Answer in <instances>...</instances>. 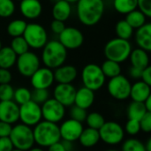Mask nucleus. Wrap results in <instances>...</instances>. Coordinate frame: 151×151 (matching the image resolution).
Segmentation results:
<instances>
[{
	"label": "nucleus",
	"mask_w": 151,
	"mask_h": 151,
	"mask_svg": "<svg viewBox=\"0 0 151 151\" xmlns=\"http://www.w3.org/2000/svg\"><path fill=\"white\" fill-rule=\"evenodd\" d=\"M85 121L88 125V127L93 128L96 130H99L102 127V126L104 124L105 119L101 113L94 111V112H90L87 115Z\"/></svg>",
	"instance_id": "473e14b6"
},
{
	"label": "nucleus",
	"mask_w": 151,
	"mask_h": 151,
	"mask_svg": "<svg viewBox=\"0 0 151 151\" xmlns=\"http://www.w3.org/2000/svg\"><path fill=\"white\" fill-rule=\"evenodd\" d=\"M78 141L80 142L81 146L85 148H92L96 146L100 141L99 132L98 130L89 128V127L84 128Z\"/></svg>",
	"instance_id": "5701e85b"
},
{
	"label": "nucleus",
	"mask_w": 151,
	"mask_h": 151,
	"mask_svg": "<svg viewBox=\"0 0 151 151\" xmlns=\"http://www.w3.org/2000/svg\"><path fill=\"white\" fill-rule=\"evenodd\" d=\"M33 134L35 143L42 148H48L61 140L59 126L45 120L40 121L35 126Z\"/></svg>",
	"instance_id": "f03ea898"
},
{
	"label": "nucleus",
	"mask_w": 151,
	"mask_h": 151,
	"mask_svg": "<svg viewBox=\"0 0 151 151\" xmlns=\"http://www.w3.org/2000/svg\"><path fill=\"white\" fill-rule=\"evenodd\" d=\"M105 76L104 75L101 67L96 64L86 65L81 72V80L83 87L92 90H99L105 83Z\"/></svg>",
	"instance_id": "423d86ee"
},
{
	"label": "nucleus",
	"mask_w": 151,
	"mask_h": 151,
	"mask_svg": "<svg viewBox=\"0 0 151 151\" xmlns=\"http://www.w3.org/2000/svg\"><path fill=\"white\" fill-rule=\"evenodd\" d=\"M12 151H22V150H16V149H14V150H12Z\"/></svg>",
	"instance_id": "052dcab7"
},
{
	"label": "nucleus",
	"mask_w": 151,
	"mask_h": 151,
	"mask_svg": "<svg viewBox=\"0 0 151 151\" xmlns=\"http://www.w3.org/2000/svg\"><path fill=\"white\" fill-rule=\"evenodd\" d=\"M106 151H119V150H106Z\"/></svg>",
	"instance_id": "13d9d810"
},
{
	"label": "nucleus",
	"mask_w": 151,
	"mask_h": 151,
	"mask_svg": "<svg viewBox=\"0 0 151 151\" xmlns=\"http://www.w3.org/2000/svg\"><path fill=\"white\" fill-rule=\"evenodd\" d=\"M104 12V4L102 0H79L77 2V15L79 20L85 26L97 24Z\"/></svg>",
	"instance_id": "f257e3e1"
},
{
	"label": "nucleus",
	"mask_w": 151,
	"mask_h": 151,
	"mask_svg": "<svg viewBox=\"0 0 151 151\" xmlns=\"http://www.w3.org/2000/svg\"><path fill=\"white\" fill-rule=\"evenodd\" d=\"M12 75L9 69L0 68V84H10Z\"/></svg>",
	"instance_id": "c03bdc74"
},
{
	"label": "nucleus",
	"mask_w": 151,
	"mask_h": 151,
	"mask_svg": "<svg viewBox=\"0 0 151 151\" xmlns=\"http://www.w3.org/2000/svg\"><path fill=\"white\" fill-rule=\"evenodd\" d=\"M121 151H146L144 143L138 139L130 138L126 140L123 144Z\"/></svg>",
	"instance_id": "c9c22d12"
},
{
	"label": "nucleus",
	"mask_w": 151,
	"mask_h": 151,
	"mask_svg": "<svg viewBox=\"0 0 151 151\" xmlns=\"http://www.w3.org/2000/svg\"><path fill=\"white\" fill-rule=\"evenodd\" d=\"M12 150L14 148L9 137L0 138V151H12Z\"/></svg>",
	"instance_id": "49530a36"
},
{
	"label": "nucleus",
	"mask_w": 151,
	"mask_h": 151,
	"mask_svg": "<svg viewBox=\"0 0 151 151\" xmlns=\"http://www.w3.org/2000/svg\"><path fill=\"white\" fill-rule=\"evenodd\" d=\"M12 126L11 124L0 121V138L2 137H9Z\"/></svg>",
	"instance_id": "de8ad7c7"
},
{
	"label": "nucleus",
	"mask_w": 151,
	"mask_h": 151,
	"mask_svg": "<svg viewBox=\"0 0 151 151\" xmlns=\"http://www.w3.org/2000/svg\"><path fill=\"white\" fill-rule=\"evenodd\" d=\"M137 6L147 18L151 17V0H137Z\"/></svg>",
	"instance_id": "79ce46f5"
},
{
	"label": "nucleus",
	"mask_w": 151,
	"mask_h": 151,
	"mask_svg": "<svg viewBox=\"0 0 151 151\" xmlns=\"http://www.w3.org/2000/svg\"><path fill=\"white\" fill-rule=\"evenodd\" d=\"M73 151H75V150H73Z\"/></svg>",
	"instance_id": "0e129e2a"
},
{
	"label": "nucleus",
	"mask_w": 151,
	"mask_h": 151,
	"mask_svg": "<svg viewBox=\"0 0 151 151\" xmlns=\"http://www.w3.org/2000/svg\"><path fill=\"white\" fill-rule=\"evenodd\" d=\"M143 104L147 110V111L151 112V96H150L144 102H143Z\"/></svg>",
	"instance_id": "864d4df0"
},
{
	"label": "nucleus",
	"mask_w": 151,
	"mask_h": 151,
	"mask_svg": "<svg viewBox=\"0 0 151 151\" xmlns=\"http://www.w3.org/2000/svg\"><path fill=\"white\" fill-rule=\"evenodd\" d=\"M140 127L141 131L144 133L151 132V112H147L141 119H140Z\"/></svg>",
	"instance_id": "37998d69"
},
{
	"label": "nucleus",
	"mask_w": 151,
	"mask_h": 151,
	"mask_svg": "<svg viewBox=\"0 0 151 151\" xmlns=\"http://www.w3.org/2000/svg\"><path fill=\"white\" fill-rule=\"evenodd\" d=\"M147 17L139 10H134L127 14L126 21L133 27V28H139L146 23Z\"/></svg>",
	"instance_id": "c85d7f7f"
},
{
	"label": "nucleus",
	"mask_w": 151,
	"mask_h": 151,
	"mask_svg": "<svg viewBox=\"0 0 151 151\" xmlns=\"http://www.w3.org/2000/svg\"><path fill=\"white\" fill-rule=\"evenodd\" d=\"M63 147L65 148V151H73V142H69V141H65V140H60Z\"/></svg>",
	"instance_id": "603ef678"
},
{
	"label": "nucleus",
	"mask_w": 151,
	"mask_h": 151,
	"mask_svg": "<svg viewBox=\"0 0 151 151\" xmlns=\"http://www.w3.org/2000/svg\"><path fill=\"white\" fill-rule=\"evenodd\" d=\"M50 28L51 30L57 34V35H60L63 30L65 28V23L63 21H60V20H57V19H54L51 23H50Z\"/></svg>",
	"instance_id": "a18cd8bd"
},
{
	"label": "nucleus",
	"mask_w": 151,
	"mask_h": 151,
	"mask_svg": "<svg viewBox=\"0 0 151 151\" xmlns=\"http://www.w3.org/2000/svg\"><path fill=\"white\" fill-rule=\"evenodd\" d=\"M124 131L132 136L138 134L141 132L140 122L138 120H135V119H128L127 122L126 123Z\"/></svg>",
	"instance_id": "a19ab883"
},
{
	"label": "nucleus",
	"mask_w": 151,
	"mask_h": 151,
	"mask_svg": "<svg viewBox=\"0 0 151 151\" xmlns=\"http://www.w3.org/2000/svg\"><path fill=\"white\" fill-rule=\"evenodd\" d=\"M42 119L41 105L33 101H29L22 105H19V120H20L22 124L32 127L42 121Z\"/></svg>",
	"instance_id": "9d476101"
},
{
	"label": "nucleus",
	"mask_w": 151,
	"mask_h": 151,
	"mask_svg": "<svg viewBox=\"0 0 151 151\" xmlns=\"http://www.w3.org/2000/svg\"><path fill=\"white\" fill-rule=\"evenodd\" d=\"M144 147L146 151H151V139H149L147 141V142L144 144Z\"/></svg>",
	"instance_id": "5fc2aeb1"
},
{
	"label": "nucleus",
	"mask_w": 151,
	"mask_h": 151,
	"mask_svg": "<svg viewBox=\"0 0 151 151\" xmlns=\"http://www.w3.org/2000/svg\"><path fill=\"white\" fill-rule=\"evenodd\" d=\"M72 12V8L70 3L65 0H58L57 1L52 8V16L54 19L65 21L66 20Z\"/></svg>",
	"instance_id": "b1692460"
},
{
	"label": "nucleus",
	"mask_w": 151,
	"mask_h": 151,
	"mask_svg": "<svg viewBox=\"0 0 151 151\" xmlns=\"http://www.w3.org/2000/svg\"><path fill=\"white\" fill-rule=\"evenodd\" d=\"M27 151H44L42 148H40V147H33V148H31L30 150H28Z\"/></svg>",
	"instance_id": "6e6d98bb"
},
{
	"label": "nucleus",
	"mask_w": 151,
	"mask_h": 151,
	"mask_svg": "<svg viewBox=\"0 0 151 151\" xmlns=\"http://www.w3.org/2000/svg\"><path fill=\"white\" fill-rule=\"evenodd\" d=\"M65 1L71 4V3H77V2H78L79 0H65Z\"/></svg>",
	"instance_id": "4d7b16f0"
},
{
	"label": "nucleus",
	"mask_w": 151,
	"mask_h": 151,
	"mask_svg": "<svg viewBox=\"0 0 151 151\" xmlns=\"http://www.w3.org/2000/svg\"><path fill=\"white\" fill-rule=\"evenodd\" d=\"M19 11L25 18L35 19L41 15L42 6L39 0H21Z\"/></svg>",
	"instance_id": "6ab92c4d"
},
{
	"label": "nucleus",
	"mask_w": 151,
	"mask_h": 151,
	"mask_svg": "<svg viewBox=\"0 0 151 151\" xmlns=\"http://www.w3.org/2000/svg\"><path fill=\"white\" fill-rule=\"evenodd\" d=\"M69 114H70V119L76 120L78 122H81V123H82L86 120V118L88 115L87 110L82 109L79 106L74 105V104L71 106Z\"/></svg>",
	"instance_id": "58836bf2"
},
{
	"label": "nucleus",
	"mask_w": 151,
	"mask_h": 151,
	"mask_svg": "<svg viewBox=\"0 0 151 151\" xmlns=\"http://www.w3.org/2000/svg\"><path fill=\"white\" fill-rule=\"evenodd\" d=\"M115 31H116V34L119 38H121L124 40H128L133 35L134 28L125 19H122V20H119L116 24Z\"/></svg>",
	"instance_id": "2f4dec72"
},
{
	"label": "nucleus",
	"mask_w": 151,
	"mask_h": 151,
	"mask_svg": "<svg viewBox=\"0 0 151 151\" xmlns=\"http://www.w3.org/2000/svg\"><path fill=\"white\" fill-rule=\"evenodd\" d=\"M2 47H3V46H2V42H1V41H0V50L2 49Z\"/></svg>",
	"instance_id": "bf43d9fd"
},
{
	"label": "nucleus",
	"mask_w": 151,
	"mask_h": 151,
	"mask_svg": "<svg viewBox=\"0 0 151 151\" xmlns=\"http://www.w3.org/2000/svg\"><path fill=\"white\" fill-rule=\"evenodd\" d=\"M50 98V93L48 89H34L31 92V101L42 105Z\"/></svg>",
	"instance_id": "4c0bfd02"
},
{
	"label": "nucleus",
	"mask_w": 151,
	"mask_h": 151,
	"mask_svg": "<svg viewBox=\"0 0 151 151\" xmlns=\"http://www.w3.org/2000/svg\"><path fill=\"white\" fill-rule=\"evenodd\" d=\"M10 47L12 48V50L15 52L17 56L26 53L27 51H28V49H29V46L27 43L26 40L23 38V36L14 37L12 40Z\"/></svg>",
	"instance_id": "f704fd0d"
},
{
	"label": "nucleus",
	"mask_w": 151,
	"mask_h": 151,
	"mask_svg": "<svg viewBox=\"0 0 151 151\" xmlns=\"http://www.w3.org/2000/svg\"><path fill=\"white\" fill-rule=\"evenodd\" d=\"M17 55L11 47H2L0 50V68L10 69L16 64Z\"/></svg>",
	"instance_id": "a878e982"
},
{
	"label": "nucleus",
	"mask_w": 151,
	"mask_h": 151,
	"mask_svg": "<svg viewBox=\"0 0 151 151\" xmlns=\"http://www.w3.org/2000/svg\"><path fill=\"white\" fill-rule=\"evenodd\" d=\"M98 132L100 140L111 146L121 143L125 137L124 128L119 123L115 121H105Z\"/></svg>",
	"instance_id": "0eeeda50"
},
{
	"label": "nucleus",
	"mask_w": 151,
	"mask_h": 151,
	"mask_svg": "<svg viewBox=\"0 0 151 151\" xmlns=\"http://www.w3.org/2000/svg\"><path fill=\"white\" fill-rule=\"evenodd\" d=\"M142 73V69H139V68H136L134 66H132L129 69V75L131 76V78H133L134 80H141Z\"/></svg>",
	"instance_id": "8fccbe9b"
},
{
	"label": "nucleus",
	"mask_w": 151,
	"mask_h": 151,
	"mask_svg": "<svg viewBox=\"0 0 151 151\" xmlns=\"http://www.w3.org/2000/svg\"><path fill=\"white\" fill-rule=\"evenodd\" d=\"M102 1H110V0H102Z\"/></svg>",
	"instance_id": "680f3d73"
},
{
	"label": "nucleus",
	"mask_w": 151,
	"mask_h": 151,
	"mask_svg": "<svg viewBox=\"0 0 151 151\" xmlns=\"http://www.w3.org/2000/svg\"><path fill=\"white\" fill-rule=\"evenodd\" d=\"M76 88L73 84H58L53 90V98L65 107H71L74 104Z\"/></svg>",
	"instance_id": "dca6fc26"
},
{
	"label": "nucleus",
	"mask_w": 151,
	"mask_h": 151,
	"mask_svg": "<svg viewBox=\"0 0 151 151\" xmlns=\"http://www.w3.org/2000/svg\"><path fill=\"white\" fill-rule=\"evenodd\" d=\"M16 65L20 75L30 78L40 68V59L35 53L27 51L17 57Z\"/></svg>",
	"instance_id": "9b49d317"
},
{
	"label": "nucleus",
	"mask_w": 151,
	"mask_h": 151,
	"mask_svg": "<svg viewBox=\"0 0 151 151\" xmlns=\"http://www.w3.org/2000/svg\"><path fill=\"white\" fill-rule=\"evenodd\" d=\"M54 80L59 84H72L77 78L78 71L75 66L71 65H63L53 72Z\"/></svg>",
	"instance_id": "a211bd4d"
},
{
	"label": "nucleus",
	"mask_w": 151,
	"mask_h": 151,
	"mask_svg": "<svg viewBox=\"0 0 151 151\" xmlns=\"http://www.w3.org/2000/svg\"><path fill=\"white\" fill-rule=\"evenodd\" d=\"M30 79L34 89H49L55 81L53 71L48 67H40Z\"/></svg>",
	"instance_id": "2eb2a0df"
},
{
	"label": "nucleus",
	"mask_w": 151,
	"mask_h": 151,
	"mask_svg": "<svg viewBox=\"0 0 151 151\" xmlns=\"http://www.w3.org/2000/svg\"><path fill=\"white\" fill-rule=\"evenodd\" d=\"M135 42L140 49L149 52L151 50V24L145 23L137 28L135 33Z\"/></svg>",
	"instance_id": "aec40b11"
},
{
	"label": "nucleus",
	"mask_w": 151,
	"mask_h": 151,
	"mask_svg": "<svg viewBox=\"0 0 151 151\" xmlns=\"http://www.w3.org/2000/svg\"><path fill=\"white\" fill-rule=\"evenodd\" d=\"M67 58V50L56 40L47 42L42 48V61L45 67L56 69L64 65Z\"/></svg>",
	"instance_id": "7ed1b4c3"
},
{
	"label": "nucleus",
	"mask_w": 151,
	"mask_h": 151,
	"mask_svg": "<svg viewBox=\"0 0 151 151\" xmlns=\"http://www.w3.org/2000/svg\"><path fill=\"white\" fill-rule=\"evenodd\" d=\"M129 58L132 66L134 67L143 70L150 65V58L148 52L140 48L132 50Z\"/></svg>",
	"instance_id": "393cba45"
},
{
	"label": "nucleus",
	"mask_w": 151,
	"mask_h": 151,
	"mask_svg": "<svg viewBox=\"0 0 151 151\" xmlns=\"http://www.w3.org/2000/svg\"><path fill=\"white\" fill-rule=\"evenodd\" d=\"M15 12V4L12 0H0V17L8 18Z\"/></svg>",
	"instance_id": "e433bc0d"
},
{
	"label": "nucleus",
	"mask_w": 151,
	"mask_h": 151,
	"mask_svg": "<svg viewBox=\"0 0 151 151\" xmlns=\"http://www.w3.org/2000/svg\"><path fill=\"white\" fill-rule=\"evenodd\" d=\"M19 106L13 101H0V121L14 124L19 120Z\"/></svg>",
	"instance_id": "f3484780"
},
{
	"label": "nucleus",
	"mask_w": 151,
	"mask_h": 151,
	"mask_svg": "<svg viewBox=\"0 0 151 151\" xmlns=\"http://www.w3.org/2000/svg\"><path fill=\"white\" fill-rule=\"evenodd\" d=\"M113 6L118 12L127 14L137 8V0H113Z\"/></svg>",
	"instance_id": "7c9ffc66"
},
{
	"label": "nucleus",
	"mask_w": 151,
	"mask_h": 151,
	"mask_svg": "<svg viewBox=\"0 0 151 151\" xmlns=\"http://www.w3.org/2000/svg\"><path fill=\"white\" fill-rule=\"evenodd\" d=\"M9 138L16 150L27 151L34 147L35 140L33 129L22 123L12 127Z\"/></svg>",
	"instance_id": "39448f33"
},
{
	"label": "nucleus",
	"mask_w": 151,
	"mask_h": 151,
	"mask_svg": "<svg viewBox=\"0 0 151 151\" xmlns=\"http://www.w3.org/2000/svg\"><path fill=\"white\" fill-rule=\"evenodd\" d=\"M95 102V92L82 87L76 89V94L74 97V105L79 106L82 109H88L92 106Z\"/></svg>",
	"instance_id": "412c9836"
},
{
	"label": "nucleus",
	"mask_w": 151,
	"mask_h": 151,
	"mask_svg": "<svg viewBox=\"0 0 151 151\" xmlns=\"http://www.w3.org/2000/svg\"><path fill=\"white\" fill-rule=\"evenodd\" d=\"M141 81L151 86V67L150 65L142 70Z\"/></svg>",
	"instance_id": "09e8293b"
},
{
	"label": "nucleus",
	"mask_w": 151,
	"mask_h": 151,
	"mask_svg": "<svg viewBox=\"0 0 151 151\" xmlns=\"http://www.w3.org/2000/svg\"><path fill=\"white\" fill-rule=\"evenodd\" d=\"M27 23L23 19H14L7 26V34L12 37L22 36Z\"/></svg>",
	"instance_id": "c756f323"
},
{
	"label": "nucleus",
	"mask_w": 151,
	"mask_h": 151,
	"mask_svg": "<svg viewBox=\"0 0 151 151\" xmlns=\"http://www.w3.org/2000/svg\"><path fill=\"white\" fill-rule=\"evenodd\" d=\"M150 96H151V88L150 85L142 81H138L131 86L130 96L134 102L143 103Z\"/></svg>",
	"instance_id": "4be33fe9"
},
{
	"label": "nucleus",
	"mask_w": 151,
	"mask_h": 151,
	"mask_svg": "<svg viewBox=\"0 0 151 151\" xmlns=\"http://www.w3.org/2000/svg\"><path fill=\"white\" fill-rule=\"evenodd\" d=\"M58 35V42L66 50H76L80 48L84 42V36L81 31L73 27H65L63 32Z\"/></svg>",
	"instance_id": "ddd939ff"
},
{
	"label": "nucleus",
	"mask_w": 151,
	"mask_h": 151,
	"mask_svg": "<svg viewBox=\"0 0 151 151\" xmlns=\"http://www.w3.org/2000/svg\"><path fill=\"white\" fill-rule=\"evenodd\" d=\"M42 117L45 121L58 124L65 115V107L54 98H49L41 105Z\"/></svg>",
	"instance_id": "f8f14e48"
},
{
	"label": "nucleus",
	"mask_w": 151,
	"mask_h": 151,
	"mask_svg": "<svg viewBox=\"0 0 151 151\" xmlns=\"http://www.w3.org/2000/svg\"><path fill=\"white\" fill-rule=\"evenodd\" d=\"M84 129L82 123L72 119H66L59 126V133L61 140L74 142L79 140V137Z\"/></svg>",
	"instance_id": "4468645a"
},
{
	"label": "nucleus",
	"mask_w": 151,
	"mask_h": 151,
	"mask_svg": "<svg viewBox=\"0 0 151 151\" xmlns=\"http://www.w3.org/2000/svg\"><path fill=\"white\" fill-rule=\"evenodd\" d=\"M14 88L11 84H0V101H11L13 99Z\"/></svg>",
	"instance_id": "ea45409f"
},
{
	"label": "nucleus",
	"mask_w": 151,
	"mask_h": 151,
	"mask_svg": "<svg viewBox=\"0 0 151 151\" xmlns=\"http://www.w3.org/2000/svg\"><path fill=\"white\" fill-rule=\"evenodd\" d=\"M131 51L132 46L128 40H124L119 37L110 40L104 46V56L107 59L119 64L129 58Z\"/></svg>",
	"instance_id": "20e7f679"
},
{
	"label": "nucleus",
	"mask_w": 151,
	"mask_h": 151,
	"mask_svg": "<svg viewBox=\"0 0 151 151\" xmlns=\"http://www.w3.org/2000/svg\"><path fill=\"white\" fill-rule=\"evenodd\" d=\"M149 111H147L143 103L140 102H132L127 110L128 119H135L140 121V119Z\"/></svg>",
	"instance_id": "bb28decb"
},
{
	"label": "nucleus",
	"mask_w": 151,
	"mask_h": 151,
	"mask_svg": "<svg viewBox=\"0 0 151 151\" xmlns=\"http://www.w3.org/2000/svg\"><path fill=\"white\" fill-rule=\"evenodd\" d=\"M19 106L22 105L29 101H31V91L24 87L18 88L14 89L13 99H12Z\"/></svg>",
	"instance_id": "72a5a7b5"
},
{
	"label": "nucleus",
	"mask_w": 151,
	"mask_h": 151,
	"mask_svg": "<svg viewBox=\"0 0 151 151\" xmlns=\"http://www.w3.org/2000/svg\"><path fill=\"white\" fill-rule=\"evenodd\" d=\"M18 1H21V0H18Z\"/></svg>",
	"instance_id": "e2e57ef3"
},
{
	"label": "nucleus",
	"mask_w": 151,
	"mask_h": 151,
	"mask_svg": "<svg viewBox=\"0 0 151 151\" xmlns=\"http://www.w3.org/2000/svg\"><path fill=\"white\" fill-rule=\"evenodd\" d=\"M22 36L29 48L31 47L33 49H42L48 42V35L45 28L37 23L27 24Z\"/></svg>",
	"instance_id": "6e6552de"
},
{
	"label": "nucleus",
	"mask_w": 151,
	"mask_h": 151,
	"mask_svg": "<svg viewBox=\"0 0 151 151\" xmlns=\"http://www.w3.org/2000/svg\"><path fill=\"white\" fill-rule=\"evenodd\" d=\"M102 69V72L105 78H114L119 74H121V67L120 65L117 62H114L112 60L106 59L102 65L100 66Z\"/></svg>",
	"instance_id": "cd10ccee"
},
{
	"label": "nucleus",
	"mask_w": 151,
	"mask_h": 151,
	"mask_svg": "<svg viewBox=\"0 0 151 151\" xmlns=\"http://www.w3.org/2000/svg\"><path fill=\"white\" fill-rule=\"evenodd\" d=\"M131 86L130 81L126 76L119 74L110 79L107 85V90L111 97L119 101H123L129 98Z\"/></svg>",
	"instance_id": "1a4fd4ad"
},
{
	"label": "nucleus",
	"mask_w": 151,
	"mask_h": 151,
	"mask_svg": "<svg viewBox=\"0 0 151 151\" xmlns=\"http://www.w3.org/2000/svg\"><path fill=\"white\" fill-rule=\"evenodd\" d=\"M48 151H65V150L63 147L61 142L59 141V142L50 145V147H48Z\"/></svg>",
	"instance_id": "3c124183"
}]
</instances>
